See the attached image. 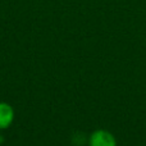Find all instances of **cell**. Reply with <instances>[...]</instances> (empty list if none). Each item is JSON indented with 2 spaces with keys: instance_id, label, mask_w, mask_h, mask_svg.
I'll list each match as a JSON object with an SVG mask.
<instances>
[{
  "instance_id": "cell-1",
  "label": "cell",
  "mask_w": 146,
  "mask_h": 146,
  "mask_svg": "<svg viewBox=\"0 0 146 146\" xmlns=\"http://www.w3.org/2000/svg\"><path fill=\"white\" fill-rule=\"evenodd\" d=\"M88 146H118L117 139L110 131L99 128L88 137Z\"/></svg>"
},
{
  "instance_id": "cell-2",
  "label": "cell",
  "mask_w": 146,
  "mask_h": 146,
  "mask_svg": "<svg viewBox=\"0 0 146 146\" xmlns=\"http://www.w3.org/2000/svg\"><path fill=\"white\" fill-rule=\"evenodd\" d=\"M14 117L15 113L13 106L5 101H1L0 103V129H5L12 126Z\"/></svg>"
}]
</instances>
